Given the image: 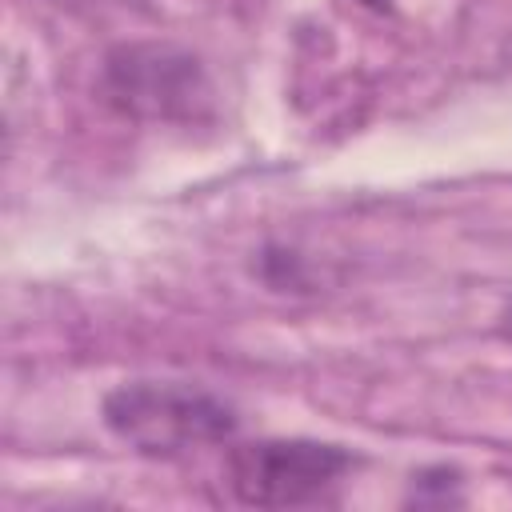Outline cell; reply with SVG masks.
Here are the masks:
<instances>
[{"mask_svg":"<svg viewBox=\"0 0 512 512\" xmlns=\"http://www.w3.org/2000/svg\"><path fill=\"white\" fill-rule=\"evenodd\" d=\"M104 424L140 456H184L232 440L240 420L232 404L196 384L132 380L104 396Z\"/></svg>","mask_w":512,"mask_h":512,"instance_id":"1","label":"cell"},{"mask_svg":"<svg viewBox=\"0 0 512 512\" xmlns=\"http://www.w3.org/2000/svg\"><path fill=\"white\" fill-rule=\"evenodd\" d=\"M352 452L324 440H252L228 452V488L248 508H304L324 500L344 472Z\"/></svg>","mask_w":512,"mask_h":512,"instance_id":"2","label":"cell"},{"mask_svg":"<svg viewBox=\"0 0 512 512\" xmlns=\"http://www.w3.org/2000/svg\"><path fill=\"white\" fill-rule=\"evenodd\" d=\"M100 92L136 120H188L208 100L204 68L172 44H124L104 60Z\"/></svg>","mask_w":512,"mask_h":512,"instance_id":"3","label":"cell"},{"mask_svg":"<svg viewBox=\"0 0 512 512\" xmlns=\"http://www.w3.org/2000/svg\"><path fill=\"white\" fill-rule=\"evenodd\" d=\"M356 4H364V8H376V12H380V8H388L392 0H356Z\"/></svg>","mask_w":512,"mask_h":512,"instance_id":"4","label":"cell"}]
</instances>
